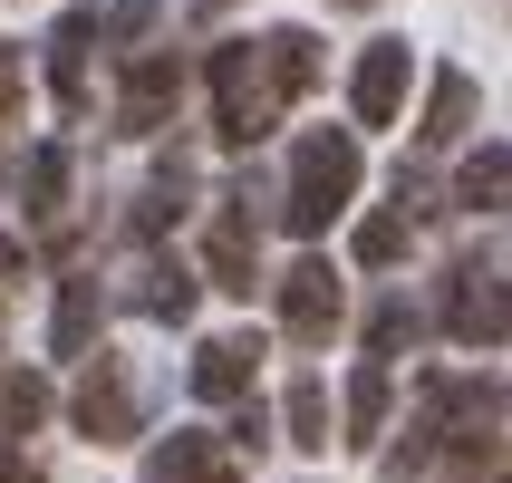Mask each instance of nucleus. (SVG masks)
I'll use <instances>...</instances> for the list:
<instances>
[{"mask_svg":"<svg viewBox=\"0 0 512 483\" xmlns=\"http://www.w3.org/2000/svg\"><path fill=\"white\" fill-rule=\"evenodd\" d=\"M223 10H232V0H194V20H223Z\"/></svg>","mask_w":512,"mask_h":483,"instance_id":"30","label":"nucleus"},{"mask_svg":"<svg viewBox=\"0 0 512 483\" xmlns=\"http://www.w3.org/2000/svg\"><path fill=\"white\" fill-rule=\"evenodd\" d=\"M39 416H49V377H0V426L29 435Z\"/></svg>","mask_w":512,"mask_h":483,"instance_id":"23","label":"nucleus"},{"mask_svg":"<svg viewBox=\"0 0 512 483\" xmlns=\"http://www.w3.org/2000/svg\"><path fill=\"white\" fill-rule=\"evenodd\" d=\"M445 483H512V445H503V426L455 435V445H445Z\"/></svg>","mask_w":512,"mask_h":483,"instance_id":"18","label":"nucleus"},{"mask_svg":"<svg viewBox=\"0 0 512 483\" xmlns=\"http://www.w3.org/2000/svg\"><path fill=\"white\" fill-rule=\"evenodd\" d=\"M68 416H78L87 445H126V435H136V416H145V387L126 377V358H87V377H78V397H68Z\"/></svg>","mask_w":512,"mask_h":483,"instance_id":"6","label":"nucleus"},{"mask_svg":"<svg viewBox=\"0 0 512 483\" xmlns=\"http://www.w3.org/2000/svg\"><path fill=\"white\" fill-rule=\"evenodd\" d=\"M174 97H184V58L145 49L136 68H126V87H116V126H126V136H155V126L174 116Z\"/></svg>","mask_w":512,"mask_h":483,"instance_id":"9","label":"nucleus"},{"mask_svg":"<svg viewBox=\"0 0 512 483\" xmlns=\"http://www.w3.org/2000/svg\"><path fill=\"white\" fill-rule=\"evenodd\" d=\"M406 78H416V49H406V39H368V58L348 68V107H358V126H397Z\"/></svg>","mask_w":512,"mask_h":483,"instance_id":"8","label":"nucleus"},{"mask_svg":"<svg viewBox=\"0 0 512 483\" xmlns=\"http://www.w3.org/2000/svg\"><path fill=\"white\" fill-rule=\"evenodd\" d=\"M184 194H194V165H184V155H165V165H155V184H145V203H136V232H145V242L184 213Z\"/></svg>","mask_w":512,"mask_h":483,"instance_id":"21","label":"nucleus"},{"mask_svg":"<svg viewBox=\"0 0 512 483\" xmlns=\"http://www.w3.org/2000/svg\"><path fill=\"white\" fill-rule=\"evenodd\" d=\"M97 29H107V10H87V0L49 29V87H58V107H68V116L87 107V49H97Z\"/></svg>","mask_w":512,"mask_h":483,"instance_id":"11","label":"nucleus"},{"mask_svg":"<svg viewBox=\"0 0 512 483\" xmlns=\"http://www.w3.org/2000/svg\"><path fill=\"white\" fill-rule=\"evenodd\" d=\"M0 483H39V464H29L20 445H10V455H0Z\"/></svg>","mask_w":512,"mask_h":483,"instance_id":"28","label":"nucleus"},{"mask_svg":"<svg viewBox=\"0 0 512 483\" xmlns=\"http://www.w3.org/2000/svg\"><path fill=\"white\" fill-rule=\"evenodd\" d=\"M20 271H29V252H20V242H10V232H0V310L20 300Z\"/></svg>","mask_w":512,"mask_h":483,"instance_id":"27","label":"nucleus"},{"mask_svg":"<svg viewBox=\"0 0 512 483\" xmlns=\"http://www.w3.org/2000/svg\"><path fill=\"white\" fill-rule=\"evenodd\" d=\"M464 126H474V78H464V68H445V78L426 87V145H455Z\"/></svg>","mask_w":512,"mask_h":483,"instance_id":"19","label":"nucleus"},{"mask_svg":"<svg viewBox=\"0 0 512 483\" xmlns=\"http://www.w3.org/2000/svg\"><path fill=\"white\" fill-rule=\"evenodd\" d=\"M155 20H165V0H116V10H107V39H126V49H136Z\"/></svg>","mask_w":512,"mask_h":483,"instance_id":"25","label":"nucleus"},{"mask_svg":"<svg viewBox=\"0 0 512 483\" xmlns=\"http://www.w3.org/2000/svg\"><path fill=\"white\" fill-rule=\"evenodd\" d=\"M348 194H358V136H348V126H310V136L290 145L281 223L300 232V242H319V232L348 213Z\"/></svg>","mask_w":512,"mask_h":483,"instance_id":"3","label":"nucleus"},{"mask_svg":"<svg viewBox=\"0 0 512 483\" xmlns=\"http://www.w3.org/2000/svg\"><path fill=\"white\" fill-rule=\"evenodd\" d=\"M252 377H261V339H252V329H232V339H203V348H194V397H203V406L252 397Z\"/></svg>","mask_w":512,"mask_h":483,"instance_id":"10","label":"nucleus"},{"mask_svg":"<svg viewBox=\"0 0 512 483\" xmlns=\"http://www.w3.org/2000/svg\"><path fill=\"white\" fill-rule=\"evenodd\" d=\"M435 319H445V339H464V348H503L512 339V281L493 271L484 252L455 261L445 290H435Z\"/></svg>","mask_w":512,"mask_h":483,"instance_id":"4","label":"nucleus"},{"mask_svg":"<svg viewBox=\"0 0 512 483\" xmlns=\"http://www.w3.org/2000/svg\"><path fill=\"white\" fill-rule=\"evenodd\" d=\"M10 107H20V78H10V58H0V126H10Z\"/></svg>","mask_w":512,"mask_h":483,"instance_id":"29","label":"nucleus"},{"mask_svg":"<svg viewBox=\"0 0 512 483\" xmlns=\"http://www.w3.org/2000/svg\"><path fill=\"white\" fill-rule=\"evenodd\" d=\"M387 406H397V377L368 358V368L348 377V435H339V445H358V455H368L377 435H387Z\"/></svg>","mask_w":512,"mask_h":483,"instance_id":"15","label":"nucleus"},{"mask_svg":"<svg viewBox=\"0 0 512 483\" xmlns=\"http://www.w3.org/2000/svg\"><path fill=\"white\" fill-rule=\"evenodd\" d=\"M145 483H242V464L213 445V435H165L145 455Z\"/></svg>","mask_w":512,"mask_h":483,"instance_id":"12","label":"nucleus"},{"mask_svg":"<svg viewBox=\"0 0 512 483\" xmlns=\"http://www.w3.org/2000/svg\"><path fill=\"white\" fill-rule=\"evenodd\" d=\"M232 445H242V455H261V445H271V416H261L252 397H232Z\"/></svg>","mask_w":512,"mask_h":483,"instance_id":"26","label":"nucleus"},{"mask_svg":"<svg viewBox=\"0 0 512 483\" xmlns=\"http://www.w3.org/2000/svg\"><path fill=\"white\" fill-rule=\"evenodd\" d=\"M406 339H416V310H406V300H377V319H368V358H397Z\"/></svg>","mask_w":512,"mask_h":483,"instance_id":"24","label":"nucleus"},{"mask_svg":"<svg viewBox=\"0 0 512 483\" xmlns=\"http://www.w3.org/2000/svg\"><path fill=\"white\" fill-rule=\"evenodd\" d=\"M503 416H512V387H503V377H426V387H416V435L387 455V474L416 483L435 445H455V435H484V426H503Z\"/></svg>","mask_w":512,"mask_h":483,"instance_id":"2","label":"nucleus"},{"mask_svg":"<svg viewBox=\"0 0 512 483\" xmlns=\"http://www.w3.org/2000/svg\"><path fill=\"white\" fill-rule=\"evenodd\" d=\"M252 184H232L223 213H213V232H203V271H213V290H232V300H252L261 290V213H252Z\"/></svg>","mask_w":512,"mask_h":483,"instance_id":"5","label":"nucleus"},{"mask_svg":"<svg viewBox=\"0 0 512 483\" xmlns=\"http://www.w3.org/2000/svg\"><path fill=\"white\" fill-rule=\"evenodd\" d=\"M339 10H368V0H339Z\"/></svg>","mask_w":512,"mask_h":483,"instance_id":"31","label":"nucleus"},{"mask_svg":"<svg viewBox=\"0 0 512 483\" xmlns=\"http://www.w3.org/2000/svg\"><path fill=\"white\" fill-rule=\"evenodd\" d=\"M20 203H29V223H58L68 213V155L58 145H29L20 155Z\"/></svg>","mask_w":512,"mask_h":483,"instance_id":"17","label":"nucleus"},{"mask_svg":"<svg viewBox=\"0 0 512 483\" xmlns=\"http://www.w3.org/2000/svg\"><path fill=\"white\" fill-rule=\"evenodd\" d=\"M281 426H290V445H300V455H319V445H329V387H319V377H290Z\"/></svg>","mask_w":512,"mask_h":483,"instance_id":"20","label":"nucleus"},{"mask_svg":"<svg viewBox=\"0 0 512 483\" xmlns=\"http://www.w3.org/2000/svg\"><path fill=\"white\" fill-rule=\"evenodd\" d=\"M281 329H290V348H329L339 339V271H329V261H290Z\"/></svg>","mask_w":512,"mask_h":483,"instance_id":"7","label":"nucleus"},{"mask_svg":"<svg viewBox=\"0 0 512 483\" xmlns=\"http://www.w3.org/2000/svg\"><path fill=\"white\" fill-rule=\"evenodd\" d=\"M203 78H213V136H223V145H261L271 126H281L290 97L319 87V39H310V29L223 39V49L203 58Z\"/></svg>","mask_w":512,"mask_h":483,"instance_id":"1","label":"nucleus"},{"mask_svg":"<svg viewBox=\"0 0 512 483\" xmlns=\"http://www.w3.org/2000/svg\"><path fill=\"white\" fill-rule=\"evenodd\" d=\"M406 242H416V213H368V223H358V261H368V271H387V261H406Z\"/></svg>","mask_w":512,"mask_h":483,"instance_id":"22","label":"nucleus"},{"mask_svg":"<svg viewBox=\"0 0 512 483\" xmlns=\"http://www.w3.org/2000/svg\"><path fill=\"white\" fill-rule=\"evenodd\" d=\"M97 319H107V290H97V281H87V271H78V281L58 290L49 348H58V358H87V348H97Z\"/></svg>","mask_w":512,"mask_h":483,"instance_id":"13","label":"nucleus"},{"mask_svg":"<svg viewBox=\"0 0 512 483\" xmlns=\"http://www.w3.org/2000/svg\"><path fill=\"white\" fill-rule=\"evenodd\" d=\"M136 310H145V319H165V329H184V319H194V271L155 252V261L136 271Z\"/></svg>","mask_w":512,"mask_h":483,"instance_id":"16","label":"nucleus"},{"mask_svg":"<svg viewBox=\"0 0 512 483\" xmlns=\"http://www.w3.org/2000/svg\"><path fill=\"white\" fill-rule=\"evenodd\" d=\"M455 203L464 213H503L512 203V145H474V155H464L455 165Z\"/></svg>","mask_w":512,"mask_h":483,"instance_id":"14","label":"nucleus"}]
</instances>
